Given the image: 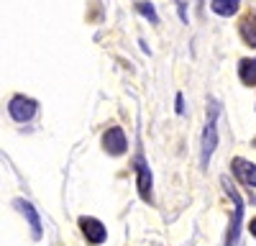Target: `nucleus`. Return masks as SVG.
<instances>
[{
	"label": "nucleus",
	"mask_w": 256,
	"mask_h": 246,
	"mask_svg": "<svg viewBox=\"0 0 256 246\" xmlns=\"http://www.w3.org/2000/svg\"><path fill=\"white\" fill-rule=\"evenodd\" d=\"M102 146H105V152L113 154V156L123 154L126 146H128L126 134H123L120 128H108V131H105V136H102Z\"/></svg>",
	"instance_id": "3"
},
{
	"label": "nucleus",
	"mask_w": 256,
	"mask_h": 246,
	"mask_svg": "<svg viewBox=\"0 0 256 246\" xmlns=\"http://www.w3.org/2000/svg\"><path fill=\"white\" fill-rule=\"evenodd\" d=\"M24 210L28 213V220H31V226H34V234H36V236H41V223H38V216L34 213V208H31L28 202H24Z\"/></svg>",
	"instance_id": "11"
},
{
	"label": "nucleus",
	"mask_w": 256,
	"mask_h": 246,
	"mask_svg": "<svg viewBox=\"0 0 256 246\" xmlns=\"http://www.w3.org/2000/svg\"><path fill=\"white\" fill-rule=\"evenodd\" d=\"M80 228H82L84 236H88L90 244H102L105 236H108L105 226H102L98 218H92V216H82V218H80Z\"/></svg>",
	"instance_id": "2"
},
{
	"label": "nucleus",
	"mask_w": 256,
	"mask_h": 246,
	"mask_svg": "<svg viewBox=\"0 0 256 246\" xmlns=\"http://www.w3.org/2000/svg\"><path fill=\"white\" fill-rule=\"evenodd\" d=\"M8 113L13 120L24 123V120H31L34 113H36V100L31 98H24V95H16L10 102H8Z\"/></svg>",
	"instance_id": "1"
},
{
	"label": "nucleus",
	"mask_w": 256,
	"mask_h": 246,
	"mask_svg": "<svg viewBox=\"0 0 256 246\" xmlns=\"http://www.w3.org/2000/svg\"><path fill=\"white\" fill-rule=\"evenodd\" d=\"M238 3L241 0H212V10L218 16H233L238 10Z\"/></svg>",
	"instance_id": "9"
},
{
	"label": "nucleus",
	"mask_w": 256,
	"mask_h": 246,
	"mask_svg": "<svg viewBox=\"0 0 256 246\" xmlns=\"http://www.w3.org/2000/svg\"><path fill=\"white\" fill-rule=\"evenodd\" d=\"M136 8H138V10H141L148 20H152V24H159V16H156V10H154V6H152V3H146V0H141V3H138Z\"/></svg>",
	"instance_id": "10"
},
{
	"label": "nucleus",
	"mask_w": 256,
	"mask_h": 246,
	"mask_svg": "<svg viewBox=\"0 0 256 246\" xmlns=\"http://www.w3.org/2000/svg\"><path fill=\"white\" fill-rule=\"evenodd\" d=\"M136 172H138V192L148 202V200H152V172L146 170V164L141 159L136 162Z\"/></svg>",
	"instance_id": "5"
},
{
	"label": "nucleus",
	"mask_w": 256,
	"mask_h": 246,
	"mask_svg": "<svg viewBox=\"0 0 256 246\" xmlns=\"http://www.w3.org/2000/svg\"><path fill=\"white\" fill-rule=\"evenodd\" d=\"M241 36H244V41L248 46H256V20L251 16H246L241 20Z\"/></svg>",
	"instance_id": "8"
},
{
	"label": "nucleus",
	"mask_w": 256,
	"mask_h": 246,
	"mask_svg": "<svg viewBox=\"0 0 256 246\" xmlns=\"http://www.w3.org/2000/svg\"><path fill=\"white\" fill-rule=\"evenodd\" d=\"M238 74H241L244 85H256V62L244 59L241 64H238Z\"/></svg>",
	"instance_id": "7"
},
{
	"label": "nucleus",
	"mask_w": 256,
	"mask_h": 246,
	"mask_svg": "<svg viewBox=\"0 0 256 246\" xmlns=\"http://www.w3.org/2000/svg\"><path fill=\"white\" fill-rule=\"evenodd\" d=\"M233 174L248 188H256V164H251L248 159H241V156L233 159Z\"/></svg>",
	"instance_id": "4"
},
{
	"label": "nucleus",
	"mask_w": 256,
	"mask_h": 246,
	"mask_svg": "<svg viewBox=\"0 0 256 246\" xmlns=\"http://www.w3.org/2000/svg\"><path fill=\"white\" fill-rule=\"evenodd\" d=\"M216 136H218V134H216V120H210L208 128H205V141H202V156H205V162L210 159L212 152H216V144H218Z\"/></svg>",
	"instance_id": "6"
},
{
	"label": "nucleus",
	"mask_w": 256,
	"mask_h": 246,
	"mask_svg": "<svg viewBox=\"0 0 256 246\" xmlns=\"http://www.w3.org/2000/svg\"><path fill=\"white\" fill-rule=\"evenodd\" d=\"M251 234H254V236H256V218H254V220H251Z\"/></svg>",
	"instance_id": "12"
}]
</instances>
